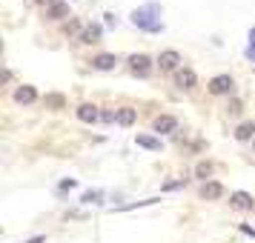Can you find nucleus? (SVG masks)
<instances>
[{
    "instance_id": "nucleus-1",
    "label": "nucleus",
    "mask_w": 255,
    "mask_h": 243,
    "mask_svg": "<svg viewBox=\"0 0 255 243\" xmlns=\"http://www.w3.org/2000/svg\"><path fill=\"white\" fill-rule=\"evenodd\" d=\"M158 66H161V72H175L181 66V55L175 49H166V52H161V58H158Z\"/></svg>"
},
{
    "instance_id": "nucleus-2",
    "label": "nucleus",
    "mask_w": 255,
    "mask_h": 243,
    "mask_svg": "<svg viewBox=\"0 0 255 243\" xmlns=\"http://www.w3.org/2000/svg\"><path fill=\"white\" fill-rule=\"evenodd\" d=\"M129 66H132V72H135V75L146 78V75L152 72V60L146 58V55H132V58H129Z\"/></svg>"
},
{
    "instance_id": "nucleus-3",
    "label": "nucleus",
    "mask_w": 255,
    "mask_h": 243,
    "mask_svg": "<svg viewBox=\"0 0 255 243\" xmlns=\"http://www.w3.org/2000/svg\"><path fill=\"white\" fill-rule=\"evenodd\" d=\"M209 92L212 94H230L232 92V78L230 75H218L209 81Z\"/></svg>"
},
{
    "instance_id": "nucleus-4",
    "label": "nucleus",
    "mask_w": 255,
    "mask_h": 243,
    "mask_svg": "<svg viewBox=\"0 0 255 243\" xmlns=\"http://www.w3.org/2000/svg\"><path fill=\"white\" fill-rule=\"evenodd\" d=\"M195 83H198V78H195L192 69H178L175 72V86H178V89H192Z\"/></svg>"
},
{
    "instance_id": "nucleus-5",
    "label": "nucleus",
    "mask_w": 255,
    "mask_h": 243,
    "mask_svg": "<svg viewBox=\"0 0 255 243\" xmlns=\"http://www.w3.org/2000/svg\"><path fill=\"white\" fill-rule=\"evenodd\" d=\"M152 129H155L158 135H166V132H175V129H178V120H175L172 115H161V117H155Z\"/></svg>"
},
{
    "instance_id": "nucleus-6",
    "label": "nucleus",
    "mask_w": 255,
    "mask_h": 243,
    "mask_svg": "<svg viewBox=\"0 0 255 243\" xmlns=\"http://www.w3.org/2000/svg\"><path fill=\"white\" fill-rule=\"evenodd\" d=\"M221 195H224V186H221L218 180H207V183L201 186V197H204V200H218Z\"/></svg>"
},
{
    "instance_id": "nucleus-7",
    "label": "nucleus",
    "mask_w": 255,
    "mask_h": 243,
    "mask_svg": "<svg viewBox=\"0 0 255 243\" xmlns=\"http://www.w3.org/2000/svg\"><path fill=\"white\" fill-rule=\"evenodd\" d=\"M115 63H118L115 55H95V58H92V69L109 72V69H115Z\"/></svg>"
},
{
    "instance_id": "nucleus-8",
    "label": "nucleus",
    "mask_w": 255,
    "mask_h": 243,
    "mask_svg": "<svg viewBox=\"0 0 255 243\" xmlns=\"http://www.w3.org/2000/svg\"><path fill=\"white\" fill-rule=\"evenodd\" d=\"M35 100H37L35 86H20V89H14V103H35Z\"/></svg>"
},
{
    "instance_id": "nucleus-9",
    "label": "nucleus",
    "mask_w": 255,
    "mask_h": 243,
    "mask_svg": "<svg viewBox=\"0 0 255 243\" xmlns=\"http://www.w3.org/2000/svg\"><path fill=\"white\" fill-rule=\"evenodd\" d=\"M98 106H92V103H81L78 106V120H83V123H95L98 120Z\"/></svg>"
},
{
    "instance_id": "nucleus-10",
    "label": "nucleus",
    "mask_w": 255,
    "mask_h": 243,
    "mask_svg": "<svg viewBox=\"0 0 255 243\" xmlns=\"http://www.w3.org/2000/svg\"><path fill=\"white\" fill-rule=\"evenodd\" d=\"M49 20H60V17H69V3H55V6H49V12H46Z\"/></svg>"
},
{
    "instance_id": "nucleus-11",
    "label": "nucleus",
    "mask_w": 255,
    "mask_h": 243,
    "mask_svg": "<svg viewBox=\"0 0 255 243\" xmlns=\"http://www.w3.org/2000/svg\"><path fill=\"white\" fill-rule=\"evenodd\" d=\"M115 120H118V126H132V123H135V109H129V106L118 109Z\"/></svg>"
},
{
    "instance_id": "nucleus-12",
    "label": "nucleus",
    "mask_w": 255,
    "mask_h": 243,
    "mask_svg": "<svg viewBox=\"0 0 255 243\" xmlns=\"http://www.w3.org/2000/svg\"><path fill=\"white\" fill-rule=\"evenodd\" d=\"M230 203L235 209H250L253 206V197L247 195V192H235V195H230Z\"/></svg>"
},
{
    "instance_id": "nucleus-13",
    "label": "nucleus",
    "mask_w": 255,
    "mask_h": 243,
    "mask_svg": "<svg viewBox=\"0 0 255 243\" xmlns=\"http://www.w3.org/2000/svg\"><path fill=\"white\" fill-rule=\"evenodd\" d=\"M83 43H98L101 40V26H86L83 29V35H81Z\"/></svg>"
},
{
    "instance_id": "nucleus-14",
    "label": "nucleus",
    "mask_w": 255,
    "mask_h": 243,
    "mask_svg": "<svg viewBox=\"0 0 255 243\" xmlns=\"http://www.w3.org/2000/svg\"><path fill=\"white\" fill-rule=\"evenodd\" d=\"M253 135H255V123H241L235 129V138L238 140H253Z\"/></svg>"
},
{
    "instance_id": "nucleus-15",
    "label": "nucleus",
    "mask_w": 255,
    "mask_h": 243,
    "mask_svg": "<svg viewBox=\"0 0 255 243\" xmlns=\"http://www.w3.org/2000/svg\"><path fill=\"white\" fill-rule=\"evenodd\" d=\"M135 140H138V146H143V149H152V152L161 149V140H158V138H149V135H138Z\"/></svg>"
},
{
    "instance_id": "nucleus-16",
    "label": "nucleus",
    "mask_w": 255,
    "mask_h": 243,
    "mask_svg": "<svg viewBox=\"0 0 255 243\" xmlns=\"http://www.w3.org/2000/svg\"><path fill=\"white\" fill-rule=\"evenodd\" d=\"M46 106L49 109H63L66 106V97L63 94H46Z\"/></svg>"
},
{
    "instance_id": "nucleus-17",
    "label": "nucleus",
    "mask_w": 255,
    "mask_h": 243,
    "mask_svg": "<svg viewBox=\"0 0 255 243\" xmlns=\"http://www.w3.org/2000/svg\"><path fill=\"white\" fill-rule=\"evenodd\" d=\"M195 174L204 180V183H207V177L212 174V163H198V166H195Z\"/></svg>"
},
{
    "instance_id": "nucleus-18",
    "label": "nucleus",
    "mask_w": 255,
    "mask_h": 243,
    "mask_svg": "<svg viewBox=\"0 0 255 243\" xmlns=\"http://www.w3.org/2000/svg\"><path fill=\"white\" fill-rule=\"evenodd\" d=\"M83 200H86V203H98V200H101V192H86Z\"/></svg>"
},
{
    "instance_id": "nucleus-19",
    "label": "nucleus",
    "mask_w": 255,
    "mask_h": 243,
    "mask_svg": "<svg viewBox=\"0 0 255 243\" xmlns=\"http://www.w3.org/2000/svg\"><path fill=\"white\" fill-rule=\"evenodd\" d=\"M230 112H232V115H238V112H241V103H238V100H232V103H230Z\"/></svg>"
},
{
    "instance_id": "nucleus-20",
    "label": "nucleus",
    "mask_w": 255,
    "mask_h": 243,
    "mask_svg": "<svg viewBox=\"0 0 255 243\" xmlns=\"http://www.w3.org/2000/svg\"><path fill=\"white\" fill-rule=\"evenodd\" d=\"M46 241V238H43V235H37V238H32V241H26V243H43Z\"/></svg>"
},
{
    "instance_id": "nucleus-21",
    "label": "nucleus",
    "mask_w": 255,
    "mask_h": 243,
    "mask_svg": "<svg viewBox=\"0 0 255 243\" xmlns=\"http://www.w3.org/2000/svg\"><path fill=\"white\" fill-rule=\"evenodd\" d=\"M37 3H49V6H55V3H58V0H37Z\"/></svg>"
},
{
    "instance_id": "nucleus-22",
    "label": "nucleus",
    "mask_w": 255,
    "mask_h": 243,
    "mask_svg": "<svg viewBox=\"0 0 255 243\" xmlns=\"http://www.w3.org/2000/svg\"><path fill=\"white\" fill-rule=\"evenodd\" d=\"M250 37H255V29H253V35H250Z\"/></svg>"
},
{
    "instance_id": "nucleus-23",
    "label": "nucleus",
    "mask_w": 255,
    "mask_h": 243,
    "mask_svg": "<svg viewBox=\"0 0 255 243\" xmlns=\"http://www.w3.org/2000/svg\"><path fill=\"white\" fill-rule=\"evenodd\" d=\"M253 149H255V140H253Z\"/></svg>"
}]
</instances>
